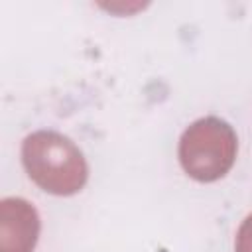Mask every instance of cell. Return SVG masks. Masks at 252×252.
I'll return each mask as SVG.
<instances>
[{
    "instance_id": "277c9868",
    "label": "cell",
    "mask_w": 252,
    "mask_h": 252,
    "mask_svg": "<svg viewBox=\"0 0 252 252\" xmlns=\"http://www.w3.org/2000/svg\"><path fill=\"white\" fill-rule=\"evenodd\" d=\"M234 252H252V213L240 222L236 230Z\"/></svg>"
},
{
    "instance_id": "7a4b0ae2",
    "label": "cell",
    "mask_w": 252,
    "mask_h": 252,
    "mask_svg": "<svg viewBox=\"0 0 252 252\" xmlns=\"http://www.w3.org/2000/svg\"><path fill=\"white\" fill-rule=\"evenodd\" d=\"M236 154V132L219 116H205L191 122L183 130L177 146V158L183 171L199 183L222 179L232 169Z\"/></svg>"
},
{
    "instance_id": "6da1fadb",
    "label": "cell",
    "mask_w": 252,
    "mask_h": 252,
    "mask_svg": "<svg viewBox=\"0 0 252 252\" xmlns=\"http://www.w3.org/2000/svg\"><path fill=\"white\" fill-rule=\"evenodd\" d=\"M22 165L28 177L45 193L71 197L89 179V165L79 146L61 132L37 130L22 142Z\"/></svg>"
},
{
    "instance_id": "3957f363",
    "label": "cell",
    "mask_w": 252,
    "mask_h": 252,
    "mask_svg": "<svg viewBox=\"0 0 252 252\" xmlns=\"http://www.w3.org/2000/svg\"><path fill=\"white\" fill-rule=\"evenodd\" d=\"M41 230L35 207L22 197L0 201V252H33Z\"/></svg>"
}]
</instances>
